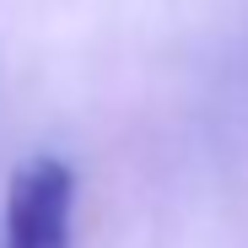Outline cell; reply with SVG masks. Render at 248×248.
<instances>
[{"mask_svg":"<svg viewBox=\"0 0 248 248\" xmlns=\"http://www.w3.org/2000/svg\"><path fill=\"white\" fill-rule=\"evenodd\" d=\"M76 221V173L65 156L38 151L16 162L0 211V248H70Z\"/></svg>","mask_w":248,"mask_h":248,"instance_id":"cell-1","label":"cell"}]
</instances>
